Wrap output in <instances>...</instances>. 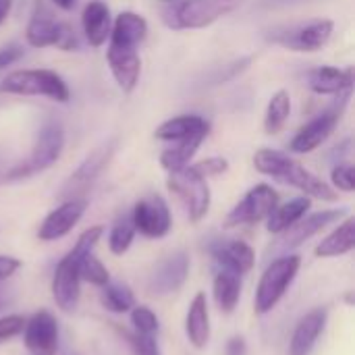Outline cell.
<instances>
[{
    "label": "cell",
    "instance_id": "6da1fadb",
    "mask_svg": "<svg viewBox=\"0 0 355 355\" xmlns=\"http://www.w3.org/2000/svg\"><path fill=\"white\" fill-rule=\"evenodd\" d=\"M254 166L258 173L304 191L308 198H316L322 202H335L337 200V191L329 183H324L320 177L310 173L306 166H302L297 160H293L285 152L262 148L254 154Z\"/></svg>",
    "mask_w": 355,
    "mask_h": 355
},
{
    "label": "cell",
    "instance_id": "7a4b0ae2",
    "mask_svg": "<svg viewBox=\"0 0 355 355\" xmlns=\"http://www.w3.org/2000/svg\"><path fill=\"white\" fill-rule=\"evenodd\" d=\"M104 235L102 227H89L87 231H83L77 239V243L73 245V250L58 262V266L54 268V277H52V297L56 302V306L64 312L71 314L77 310L79 306V297H81V277H79V260L94 252V248L98 245L100 237Z\"/></svg>",
    "mask_w": 355,
    "mask_h": 355
},
{
    "label": "cell",
    "instance_id": "3957f363",
    "mask_svg": "<svg viewBox=\"0 0 355 355\" xmlns=\"http://www.w3.org/2000/svg\"><path fill=\"white\" fill-rule=\"evenodd\" d=\"M239 0H173L162 10V23L168 29H204L237 8Z\"/></svg>",
    "mask_w": 355,
    "mask_h": 355
},
{
    "label": "cell",
    "instance_id": "277c9868",
    "mask_svg": "<svg viewBox=\"0 0 355 355\" xmlns=\"http://www.w3.org/2000/svg\"><path fill=\"white\" fill-rule=\"evenodd\" d=\"M300 268H302V256L297 254H285L266 266L254 295V312L258 316H264L279 306V302L293 285Z\"/></svg>",
    "mask_w": 355,
    "mask_h": 355
},
{
    "label": "cell",
    "instance_id": "5b68a950",
    "mask_svg": "<svg viewBox=\"0 0 355 355\" xmlns=\"http://www.w3.org/2000/svg\"><path fill=\"white\" fill-rule=\"evenodd\" d=\"M0 92L12 96H44L54 102H69L71 89L64 79L48 69H23L6 75L0 83Z\"/></svg>",
    "mask_w": 355,
    "mask_h": 355
},
{
    "label": "cell",
    "instance_id": "8992f818",
    "mask_svg": "<svg viewBox=\"0 0 355 355\" xmlns=\"http://www.w3.org/2000/svg\"><path fill=\"white\" fill-rule=\"evenodd\" d=\"M62 150H64L62 127L58 123H48L40 129L29 156L23 162H19L17 166H12L4 175V179L6 181H19V179H27L35 173L46 171L60 158Z\"/></svg>",
    "mask_w": 355,
    "mask_h": 355
},
{
    "label": "cell",
    "instance_id": "52a82bcc",
    "mask_svg": "<svg viewBox=\"0 0 355 355\" xmlns=\"http://www.w3.org/2000/svg\"><path fill=\"white\" fill-rule=\"evenodd\" d=\"M166 185H168V191L177 196L179 202L185 206L191 223H200L208 214L210 202H212L208 179L200 177L189 164L181 171L171 173Z\"/></svg>",
    "mask_w": 355,
    "mask_h": 355
},
{
    "label": "cell",
    "instance_id": "ba28073f",
    "mask_svg": "<svg viewBox=\"0 0 355 355\" xmlns=\"http://www.w3.org/2000/svg\"><path fill=\"white\" fill-rule=\"evenodd\" d=\"M25 37H27V44L33 48L56 46L64 52H71V50H77V46H79L75 31L67 23L54 21L52 12L42 2L35 4V10L25 29Z\"/></svg>",
    "mask_w": 355,
    "mask_h": 355
},
{
    "label": "cell",
    "instance_id": "9c48e42d",
    "mask_svg": "<svg viewBox=\"0 0 355 355\" xmlns=\"http://www.w3.org/2000/svg\"><path fill=\"white\" fill-rule=\"evenodd\" d=\"M277 204H279V193L270 185L260 183V185L252 187L235 204V208L225 218V227L235 229V227H243V225H258L268 218V214L275 210Z\"/></svg>",
    "mask_w": 355,
    "mask_h": 355
},
{
    "label": "cell",
    "instance_id": "30bf717a",
    "mask_svg": "<svg viewBox=\"0 0 355 355\" xmlns=\"http://www.w3.org/2000/svg\"><path fill=\"white\" fill-rule=\"evenodd\" d=\"M116 150V139H108L104 144H100L98 148H94L85 160L75 168V173L67 179L60 196L71 200V198H83V193L96 183V179L104 173V168L108 166L110 158L114 156Z\"/></svg>",
    "mask_w": 355,
    "mask_h": 355
},
{
    "label": "cell",
    "instance_id": "8fae6325",
    "mask_svg": "<svg viewBox=\"0 0 355 355\" xmlns=\"http://www.w3.org/2000/svg\"><path fill=\"white\" fill-rule=\"evenodd\" d=\"M335 31V23L331 19H316L304 25H295L270 35V42L293 50V52H316L324 48Z\"/></svg>",
    "mask_w": 355,
    "mask_h": 355
},
{
    "label": "cell",
    "instance_id": "7c38bea8",
    "mask_svg": "<svg viewBox=\"0 0 355 355\" xmlns=\"http://www.w3.org/2000/svg\"><path fill=\"white\" fill-rule=\"evenodd\" d=\"M131 223L135 227V233L148 237V239H162L168 235L173 227V216L168 210V204L160 196H148L141 198L131 212Z\"/></svg>",
    "mask_w": 355,
    "mask_h": 355
},
{
    "label": "cell",
    "instance_id": "4fadbf2b",
    "mask_svg": "<svg viewBox=\"0 0 355 355\" xmlns=\"http://www.w3.org/2000/svg\"><path fill=\"white\" fill-rule=\"evenodd\" d=\"M345 100H347V98H345ZM345 100L341 102V106L327 108L324 112H320V114H316L312 121H308V123L295 133V137L291 139L289 150L295 152V154H310V152H314L316 148H320V146L331 137V133L335 131V127L339 125V119H341L343 108H345Z\"/></svg>",
    "mask_w": 355,
    "mask_h": 355
},
{
    "label": "cell",
    "instance_id": "5bb4252c",
    "mask_svg": "<svg viewBox=\"0 0 355 355\" xmlns=\"http://www.w3.org/2000/svg\"><path fill=\"white\" fill-rule=\"evenodd\" d=\"M189 268H191V260H189L187 252H183V250L173 252L154 266V270L148 279V289L154 295L177 293L185 285V281L189 277Z\"/></svg>",
    "mask_w": 355,
    "mask_h": 355
},
{
    "label": "cell",
    "instance_id": "9a60e30c",
    "mask_svg": "<svg viewBox=\"0 0 355 355\" xmlns=\"http://www.w3.org/2000/svg\"><path fill=\"white\" fill-rule=\"evenodd\" d=\"M87 206H89V202L85 198L64 200L60 206H56L52 212H48V216L42 220V225L37 229V239L40 241H46V243L56 241V239H62L83 218Z\"/></svg>",
    "mask_w": 355,
    "mask_h": 355
},
{
    "label": "cell",
    "instance_id": "2e32d148",
    "mask_svg": "<svg viewBox=\"0 0 355 355\" xmlns=\"http://www.w3.org/2000/svg\"><path fill=\"white\" fill-rule=\"evenodd\" d=\"M23 341H25V347L31 354H56V349H58V322H56V318L46 310H40V312L31 314V318L25 320Z\"/></svg>",
    "mask_w": 355,
    "mask_h": 355
},
{
    "label": "cell",
    "instance_id": "e0dca14e",
    "mask_svg": "<svg viewBox=\"0 0 355 355\" xmlns=\"http://www.w3.org/2000/svg\"><path fill=\"white\" fill-rule=\"evenodd\" d=\"M347 212L343 208H335V210H322V212H314V214H306L304 218H300L293 227H289L285 233H281V250H293L297 245H302L304 241L312 239L314 235L322 233L327 227L339 223Z\"/></svg>",
    "mask_w": 355,
    "mask_h": 355
},
{
    "label": "cell",
    "instance_id": "ac0fdd59",
    "mask_svg": "<svg viewBox=\"0 0 355 355\" xmlns=\"http://www.w3.org/2000/svg\"><path fill=\"white\" fill-rule=\"evenodd\" d=\"M210 254L223 270L235 272L239 277L248 275L256 264V252L241 239H220L210 245Z\"/></svg>",
    "mask_w": 355,
    "mask_h": 355
},
{
    "label": "cell",
    "instance_id": "d6986e66",
    "mask_svg": "<svg viewBox=\"0 0 355 355\" xmlns=\"http://www.w3.org/2000/svg\"><path fill=\"white\" fill-rule=\"evenodd\" d=\"M327 322H329L327 308H314L312 312H308L293 329V335L289 339V355L312 354L314 345L318 343L320 335L327 329Z\"/></svg>",
    "mask_w": 355,
    "mask_h": 355
},
{
    "label": "cell",
    "instance_id": "ffe728a7",
    "mask_svg": "<svg viewBox=\"0 0 355 355\" xmlns=\"http://www.w3.org/2000/svg\"><path fill=\"white\" fill-rule=\"evenodd\" d=\"M148 35V21L133 12V10H123L110 27V44L108 48H119V50H137V46L146 40Z\"/></svg>",
    "mask_w": 355,
    "mask_h": 355
},
{
    "label": "cell",
    "instance_id": "44dd1931",
    "mask_svg": "<svg viewBox=\"0 0 355 355\" xmlns=\"http://www.w3.org/2000/svg\"><path fill=\"white\" fill-rule=\"evenodd\" d=\"M106 60H108V67H110V73H112L116 85L125 94H131L137 87V81L141 75V58H139L137 50L108 48Z\"/></svg>",
    "mask_w": 355,
    "mask_h": 355
},
{
    "label": "cell",
    "instance_id": "7402d4cb",
    "mask_svg": "<svg viewBox=\"0 0 355 355\" xmlns=\"http://www.w3.org/2000/svg\"><path fill=\"white\" fill-rule=\"evenodd\" d=\"M308 85L318 96H337L343 92H352L354 87V69H337V67H316L308 75Z\"/></svg>",
    "mask_w": 355,
    "mask_h": 355
},
{
    "label": "cell",
    "instance_id": "603a6c76",
    "mask_svg": "<svg viewBox=\"0 0 355 355\" xmlns=\"http://www.w3.org/2000/svg\"><path fill=\"white\" fill-rule=\"evenodd\" d=\"M185 335L196 349H204L210 341V310L204 291L196 293L185 316Z\"/></svg>",
    "mask_w": 355,
    "mask_h": 355
},
{
    "label": "cell",
    "instance_id": "cb8c5ba5",
    "mask_svg": "<svg viewBox=\"0 0 355 355\" xmlns=\"http://www.w3.org/2000/svg\"><path fill=\"white\" fill-rule=\"evenodd\" d=\"M81 25H83V33H85V40L89 42V46H94V48L104 46L110 35V27H112L110 8L106 6V2L89 0L83 8Z\"/></svg>",
    "mask_w": 355,
    "mask_h": 355
},
{
    "label": "cell",
    "instance_id": "d4e9b609",
    "mask_svg": "<svg viewBox=\"0 0 355 355\" xmlns=\"http://www.w3.org/2000/svg\"><path fill=\"white\" fill-rule=\"evenodd\" d=\"M312 208V200L308 196H300L293 198L285 204H277L275 210L268 214L266 218V231L272 235H281L285 233L289 227H293L300 218H304L308 214V210Z\"/></svg>",
    "mask_w": 355,
    "mask_h": 355
},
{
    "label": "cell",
    "instance_id": "484cf974",
    "mask_svg": "<svg viewBox=\"0 0 355 355\" xmlns=\"http://www.w3.org/2000/svg\"><path fill=\"white\" fill-rule=\"evenodd\" d=\"M198 133H210V123L200 114H181L164 121L154 135L162 141H179Z\"/></svg>",
    "mask_w": 355,
    "mask_h": 355
},
{
    "label": "cell",
    "instance_id": "4316f807",
    "mask_svg": "<svg viewBox=\"0 0 355 355\" xmlns=\"http://www.w3.org/2000/svg\"><path fill=\"white\" fill-rule=\"evenodd\" d=\"M355 248V220L352 216H347L329 237H324L314 254L318 258H337V256H345L349 252H354Z\"/></svg>",
    "mask_w": 355,
    "mask_h": 355
},
{
    "label": "cell",
    "instance_id": "83f0119b",
    "mask_svg": "<svg viewBox=\"0 0 355 355\" xmlns=\"http://www.w3.org/2000/svg\"><path fill=\"white\" fill-rule=\"evenodd\" d=\"M208 137V133H198V135H191V137H185V139H179L175 141L171 148H166L162 154H160V164L164 171L168 173H175V171H181L185 168L191 158L196 156L198 148L204 144V139Z\"/></svg>",
    "mask_w": 355,
    "mask_h": 355
},
{
    "label": "cell",
    "instance_id": "f1b7e54d",
    "mask_svg": "<svg viewBox=\"0 0 355 355\" xmlns=\"http://www.w3.org/2000/svg\"><path fill=\"white\" fill-rule=\"evenodd\" d=\"M212 295L223 314H231L241 297V277L229 270H220L212 283Z\"/></svg>",
    "mask_w": 355,
    "mask_h": 355
},
{
    "label": "cell",
    "instance_id": "f546056e",
    "mask_svg": "<svg viewBox=\"0 0 355 355\" xmlns=\"http://www.w3.org/2000/svg\"><path fill=\"white\" fill-rule=\"evenodd\" d=\"M100 289V304L106 312L127 314L135 306V295L125 283H108Z\"/></svg>",
    "mask_w": 355,
    "mask_h": 355
},
{
    "label": "cell",
    "instance_id": "4dcf8cb0",
    "mask_svg": "<svg viewBox=\"0 0 355 355\" xmlns=\"http://www.w3.org/2000/svg\"><path fill=\"white\" fill-rule=\"evenodd\" d=\"M289 114H291V96H289L287 89H279L268 102V108H266V114H264V131L268 135L281 133V129L285 127Z\"/></svg>",
    "mask_w": 355,
    "mask_h": 355
},
{
    "label": "cell",
    "instance_id": "1f68e13d",
    "mask_svg": "<svg viewBox=\"0 0 355 355\" xmlns=\"http://www.w3.org/2000/svg\"><path fill=\"white\" fill-rule=\"evenodd\" d=\"M133 239H135V227L131 223V216H123L112 225L108 233V248L114 256H123L131 248Z\"/></svg>",
    "mask_w": 355,
    "mask_h": 355
},
{
    "label": "cell",
    "instance_id": "d6a6232c",
    "mask_svg": "<svg viewBox=\"0 0 355 355\" xmlns=\"http://www.w3.org/2000/svg\"><path fill=\"white\" fill-rule=\"evenodd\" d=\"M79 277L81 281L94 285V287H104L110 283V272L108 268L94 256V252L85 254L81 260H79Z\"/></svg>",
    "mask_w": 355,
    "mask_h": 355
},
{
    "label": "cell",
    "instance_id": "836d02e7",
    "mask_svg": "<svg viewBox=\"0 0 355 355\" xmlns=\"http://www.w3.org/2000/svg\"><path fill=\"white\" fill-rule=\"evenodd\" d=\"M131 324H133V331L139 335H156L160 329L158 316L148 306H133L131 308Z\"/></svg>",
    "mask_w": 355,
    "mask_h": 355
},
{
    "label": "cell",
    "instance_id": "e575fe53",
    "mask_svg": "<svg viewBox=\"0 0 355 355\" xmlns=\"http://www.w3.org/2000/svg\"><path fill=\"white\" fill-rule=\"evenodd\" d=\"M121 335L127 339L129 347L133 349L135 355H162L154 335H139L135 331H125V329L121 331Z\"/></svg>",
    "mask_w": 355,
    "mask_h": 355
},
{
    "label": "cell",
    "instance_id": "d590c367",
    "mask_svg": "<svg viewBox=\"0 0 355 355\" xmlns=\"http://www.w3.org/2000/svg\"><path fill=\"white\" fill-rule=\"evenodd\" d=\"M331 183H333L335 191L352 193L355 189L354 166H352L349 162H339V164L331 171Z\"/></svg>",
    "mask_w": 355,
    "mask_h": 355
},
{
    "label": "cell",
    "instance_id": "8d00e7d4",
    "mask_svg": "<svg viewBox=\"0 0 355 355\" xmlns=\"http://www.w3.org/2000/svg\"><path fill=\"white\" fill-rule=\"evenodd\" d=\"M200 177L204 179H210V177H216V175H223L229 171V160L227 158H220V156H212V158H206V160H200L196 164H189Z\"/></svg>",
    "mask_w": 355,
    "mask_h": 355
},
{
    "label": "cell",
    "instance_id": "74e56055",
    "mask_svg": "<svg viewBox=\"0 0 355 355\" xmlns=\"http://www.w3.org/2000/svg\"><path fill=\"white\" fill-rule=\"evenodd\" d=\"M23 329H25V318L21 314H8L0 318V343L19 337Z\"/></svg>",
    "mask_w": 355,
    "mask_h": 355
},
{
    "label": "cell",
    "instance_id": "f35d334b",
    "mask_svg": "<svg viewBox=\"0 0 355 355\" xmlns=\"http://www.w3.org/2000/svg\"><path fill=\"white\" fill-rule=\"evenodd\" d=\"M23 46L21 44H6L4 48H0V69H6L10 64H15L21 56H23Z\"/></svg>",
    "mask_w": 355,
    "mask_h": 355
},
{
    "label": "cell",
    "instance_id": "ab89813d",
    "mask_svg": "<svg viewBox=\"0 0 355 355\" xmlns=\"http://www.w3.org/2000/svg\"><path fill=\"white\" fill-rule=\"evenodd\" d=\"M19 268H21V260L12 256H0V281L10 279Z\"/></svg>",
    "mask_w": 355,
    "mask_h": 355
},
{
    "label": "cell",
    "instance_id": "60d3db41",
    "mask_svg": "<svg viewBox=\"0 0 355 355\" xmlns=\"http://www.w3.org/2000/svg\"><path fill=\"white\" fill-rule=\"evenodd\" d=\"M225 355H248V343L243 337H231L225 345Z\"/></svg>",
    "mask_w": 355,
    "mask_h": 355
},
{
    "label": "cell",
    "instance_id": "b9f144b4",
    "mask_svg": "<svg viewBox=\"0 0 355 355\" xmlns=\"http://www.w3.org/2000/svg\"><path fill=\"white\" fill-rule=\"evenodd\" d=\"M10 8H12V0H0V25L8 19Z\"/></svg>",
    "mask_w": 355,
    "mask_h": 355
},
{
    "label": "cell",
    "instance_id": "7bdbcfd3",
    "mask_svg": "<svg viewBox=\"0 0 355 355\" xmlns=\"http://www.w3.org/2000/svg\"><path fill=\"white\" fill-rule=\"evenodd\" d=\"M58 8H62V10H71V8H75V4H77V0H52Z\"/></svg>",
    "mask_w": 355,
    "mask_h": 355
},
{
    "label": "cell",
    "instance_id": "ee69618b",
    "mask_svg": "<svg viewBox=\"0 0 355 355\" xmlns=\"http://www.w3.org/2000/svg\"><path fill=\"white\" fill-rule=\"evenodd\" d=\"M164 2H173V0H164Z\"/></svg>",
    "mask_w": 355,
    "mask_h": 355
},
{
    "label": "cell",
    "instance_id": "f6af8a7d",
    "mask_svg": "<svg viewBox=\"0 0 355 355\" xmlns=\"http://www.w3.org/2000/svg\"><path fill=\"white\" fill-rule=\"evenodd\" d=\"M0 310H2V302H0Z\"/></svg>",
    "mask_w": 355,
    "mask_h": 355
}]
</instances>
